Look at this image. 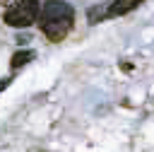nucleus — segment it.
I'll use <instances>...</instances> for the list:
<instances>
[{
    "instance_id": "f257e3e1",
    "label": "nucleus",
    "mask_w": 154,
    "mask_h": 152,
    "mask_svg": "<svg viewBox=\"0 0 154 152\" xmlns=\"http://www.w3.org/2000/svg\"><path fill=\"white\" fill-rule=\"evenodd\" d=\"M75 24V10L65 0H46L38 12V27L43 36L53 43H60Z\"/></svg>"
},
{
    "instance_id": "f03ea898",
    "label": "nucleus",
    "mask_w": 154,
    "mask_h": 152,
    "mask_svg": "<svg viewBox=\"0 0 154 152\" xmlns=\"http://www.w3.org/2000/svg\"><path fill=\"white\" fill-rule=\"evenodd\" d=\"M38 12H41L38 0H17L14 5L5 10V24L14 29H26L34 22H38Z\"/></svg>"
},
{
    "instance_id": "7ed1b4c3",
    "label": "nucleus",
    "mask_w": 154,
    "mask_h": 152,
    "mask_svg": "<svg viewBox=\"0 0 154 152\" xmlns=\"http://www.w3.org/2000/svg\"><path fill=\"white\" fill-rule=\"evenodd\" d=\"M144 0H111L108 2V17H120L128 14L130 10H135L137 5H142Z\"/></svg>"
},
{
    "instance_id": "20e7f679",
    "label": "nucleus",
    "mask_w": 154,
    "mask_h": 152,
    "mask_svg": "<svg viewBox=\"0 0 154 152\" xmlns=\"http://www.w3.org/2000/svg\"><path fill=\"white\" fill-rule=\"evenodd\" d=\"M108 17V2H99V5H91L87 10V22L89 24H99Z\"/></svg>"
},
{
    "instance_id": "39448f33",
    "label": "nucleus",
    "mask_w": 154,
    "mask_h": 152,
    "mask_svg": "<svg viewBox=\"0 0 154 152\" xmlns=\"http://www.w3.org/2000/svg\"><path fill=\"white\" fill-rule=\"evenodd\" d=\"M36 58V53L31 51V48H22V51H17L14 55H12V60H10V68L12 70H19V68H24L26 63H31Z\"/></svg>"
},
{
    "instance_id": "423d86ee",
    "label": "nucleus",
    "mask_w": 154,
    "mask_h": 152,
    "mask_svg": "<svg viewBox=\"0 0 154 152\" xmlns=\"http://www.w3.org/2000/svg\"><path fill=\"white\" fill-rule=\"evenodd\" d=\"M10 82H12V77H2V80H0V92H2V89H7V84H10Z\"/></svg>"
}]
</instances>
